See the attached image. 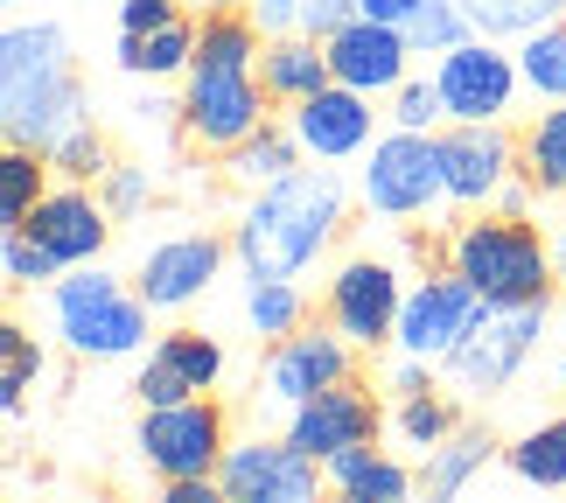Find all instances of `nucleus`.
<instances>
[{"mask_svg":"<svg viewBox=\"0 0 566 503\" xmlns=\"http://www.w3.org/2000/svg\"><path fill=\"white\" fill-rule=\"evenodd\" d=\"M343 217H350L343 182H336L329 168H308V161H301L294 175L252 189L245 217L231 224V252H238V266H245V280H259V273L301 280L322 252L336 245Z\"/></svg>","mask_w":566,"mask_h":503,"instance_id":"1","label":"nucleus"},{"mask_svg":"<svg viewBox=\"0 0 566 503\" xmlns=\"http://www.w3.org/2000/svg\"><path fill=\"white\" fill-rule=\"evenodd\" d=\"M84 84L71 71V35L56 21H14L0 35V126L21 147H50L84 126Z\"/></svg>","mask_w":566,"mask_h":503,"instance_id":"2","label":"nucleus"},{"mask_svg":"<svg viewBox=\"0 0 566 503\" xmlns=\"http://www.w3.org/2000/svg\"><path fill=\"white\" fill-rule=\"evenodd\" d=\"M448 266L469 280L483 301H553L559 266H553V238H538V224L511 210H483L448 238Z\"/></svg>","mask_w":566,"mask_h":503,"instance_id":"3","label":"nucleus"},{"mask_svg":"<svg viewBox=\"0 0 566 503\" xmlns=\"http://www.w3.org/2000/svg\"><path fill=\"white\" fill-rule=\"evenodd\" d=\"M50 315H56V336L71 357H134L147 343V301L140 287L113 280L92 259V266H63L50 280Z\"/></svg>","mask_w":566,"mask_h":503,"instance_id":"4","label":"nucleus"},{"mask_svg":"<svg viewBox=\"0 0 566 503\" xmlns=\"http://www.w3.org/2000/svg\"><path fill=\"white\" fill-rule=\"evenodd\" d=\"M357 196L371 217H427L433 203H448V175H441V134H412L391 126L364 147Z\"/></svg>","mask_w":566,"mask_h":503,"instance_id":"5","label":"nucleus"},{"mask_svg":"<svg viewBox=\"0 0 566 503\" xmlns=\"http://www.w3.org/2000/svg\"><path fill=\"white\" fill-rule=\"evenodd\" d=\"M140 462L161 475V483H196V475H217L231 448V420L210 391H196L182 406H140Z\"/></svg>","mask_w":566,"mask_h":503,"instance_id":"6","label":"nucleus"},{"mask_svg":"<svg viewBox=\"0 0 566 503\" xmlns=\"http://www.w3.org/2000/svg\"><path fill=\"white\" fill-rule=\"evenodd\" d=\"M546 315H553V301H511V308L490 301V308L475 315V329L441 357L448 378L462 391H504L538 349V336H546Z\"/></svg>","mask_w":566,"mask_h":503,"instance_id":"7","label":"nucleus"},{"mask_svg":"<svg viewBox=\"0 0 566 503\" xmlns=\"http://www.w3.org/2000/svg\"><path fill=\"white\" fill-rule=\"evenodd\" d=\"M266 84L259 71H224V63H189L182 77V134L203 147V155H231L238 140H252L266 126Z\"/></svg>","mask_w":566,"mask_h":503,"instance_id":"8","label":"nucleus"},{"mask_svg":"<svg viewBox=\"0 0 566 503\" xmlns=\"http://www.w3.org/2000/svg\"><path fill=\"white\" fill-rule=\"evenodd\" d=\"M217 483H224V503H315L329 490V462H315L308 448H294L287 433L266 441H231L224 462H217Z\"/></svg>","mask_w":566,"mask_h":503,"instance_id":"9","label":"nucleus"},{"mask_svg":"<svg viewBox=\"0 0 566 503\" xmlns=\"http://www.w3.org/2000/svg\"><path fill=\"white\" fill-rule=\"evenodd\" d=\"M399 308H406V273L391 266V259H371V252L343 259L329 273V294H322V315L357 349H385L399 336Z\"/></svg>","mask_w":566,"mask_h":503,"instance_id":"10","label":"nucleus"},{"mask_svg":"<svg viewBox=\"0 0 566 503\" xmlns=\"http://www.w3.org/2000/svg\"><path fill=\"white\" fill-rule=\"evenodd\" d=\"M350 357H357V343L336 329V322H301L294 336H280V343H266V370H259V399L266 406H308L315 391H329V385H343L350 378Z\"/></svg>","mask_w":566,"mask_h":503,"instance_id":"11","label":"nucleus"},{"mask_svg":"<svg viewBox=\"0 0 566 503\" xmlns=\"http://www.w3.org/2000/svg\"><path fill=\"white\" fill-rule=\"evenodd\" d=\"M433 84L448 98V119H504L525 71H517V50H504L496 35H462L433 63Z\"/></svg>","mask_w":566,"mask_h":503,"instance_id":"12","label":"nucleus"},{"mask_svg":"<svg viewBox=\"0 0 566 503\" xmlns=\"http://www.w3.org/2000/svg\"><path fill=\"white\" fill-rule=\"evenodd\" d=\"M441 175H448L454 210H490L504 196V182L517 175V140L504 134V119H448L441 126Z\"/></svg>","mask_w":566,"mask_h":503,"instance_id":"13","label":"nucleus"},{"mask_svg":"<svg viewBox=\"0 0 566 503\" xmlns=\"http://www.w3.org/2000/svg\"><path fill=\"white\" fill-rule=\"evenodd\" d=\"M490 301L469 287L462 273H427L406 287V308H399V336H391V349H412V357H433L441 364L454 343H462L475 329V315H483Z\"/></svg>","mask_w":566,"mask_h":503,"instance_id":"14","label":"nucleus"},{"mask_svg":"<svg viewBox=\"0 0 566 503\" xmlns=\"http://www.w3.org/2000/svg\"><path fill=\"white\" fill-rule=\"evenodd\" d=\"M378 399L364 391L357 378H343L329 391H315L308 406H294L287 412V441L294 448H308L315 462H336V454H350V448H371L378 441Z\"/></svg>","mask_w":566,"mask_h":503,"instance_id":"15","label":"nucleus"},{"mask_svg":"<svg viewBox=\"0 0 566 503\" xmlns=\"http://www.w3.org/2000/svg\"><path fill=\"white\" fill-rule=\"evenodd\" d=\"M224 238H210V231H182V238H161L155 252L140 259V273H134V287H140V301L155 315H182L189 301H203L210 294V280H217V266H224Z\"/></svg>","mask_w":566,"mask_h":503,"instance_id":"16","label":"nucleus"},{"mask_svg":"<svg viewBox=\"0 0 566 503\" xmlns=\"http://www.w3.org/2000/svg\"><path fill=\"white\" fill-rule=\"evenodd\" d=\"M287 126H294V140L308 147V161H357L364 147L378 140L371 98L350 92V84H322L315 98L287 105Z\"/></svg>","mask_w":566,"mask_h":503,"instance_id":"17","label":"nucleus"},{"mask_svg":"<svg viewBox=\"0 0 566 503\" xmlns=\"http://www.w3.org/2000/svg\"><path fill=\"white\" fill-rule=\"evenodd\" d=\"M21 231H35L63 266H92V259L105 252V238H113V210H105V196L92 182H63V175H56L50 196L29 210Z\"/></svg>","mask_w":566,"mask_h":503,"instance_id":"18","label":"nucleus"},{"mask_svg":"<svg viewBox=\"0 0 566 503\" xmlns=\"http://www.w3.org/2000/svg\"><path fill=\"white\" fill-rule=\"evenodd\" d=\"M329 71H336V84H350V92H364V98H391L406 84V63L420 56L406 42V29H391V21H350V29H336L329 42Z\"/></svg>","mask_w":566,"mask_h":503,"instance_id":"19","label":"nucleus"},{"mask_svg":"<svg viewBox=\"0 0 566 503\" xmlns=\"http://www.w3.org/2000/svg\"><path fill=\"white\" fill-rule=\"evenodd\" d=\"M259 84H266V98L273 105H301V98H315L322 84H336L329 71V50H322L315 35H266V50H259Z\"/></svg>","mask_w":566,"mask_h":503,"instance_id":"20","label":"nucleus"},{"mask_svg":"<svg viewBox=\"0 0 566 503\" xmlns=\"http://www.w3.org/2000/svg\"><path fill=\"white\" fill-rule=\"evenodd\" d=\"M113 63H119L126 77H147V84L189 77V63H196V21L176 14V21H168V29H155V35H126V29H119Z\"/></svg>","mask_w":566,"mask_h":503,"instance_id":"21","label":"nucleus"},{"mask_svg":"<svg viewBox=\"0 0 566 503\" xmlns=\"http://www.w3.org/2000/svg\"><path fill=\"white\" fill-rule=\"evenodd\" d=\"M496 454H504V448H496L490 427H454L433 454H420V483H427V496H462Z\"/></svg>","mask_w":566,"mask_h":503,"instance_id":"22","label":"nucleus"},{"mask_svg":"<svg viewBox=\"0 0 566 503\" xmlns=\"http://www.w3.org/2000/svg\"><path fill=\"white\" fill-rule=\"evenodd\" d=\"M329 490H343L350 503H406L412 496V469L391 462L385 448H350L329 462Z\"/></svg>","mask_w":566,"mask_h":503,"instance_id":"23","label":"nucleus"},{"mask_svg":"<svg viewBox=\"0 0 566 503\" xmlns=\"http://www.w3.org/2000/svg\"><path fill=\"white\" fill-rule=\"evenodd\" d=\"M301 161H308V147L294 140V126H259L252 140H238L231 155H224V175L238 189H266V182H280V175H294Z\"/></svg>","mask_w":566,"mask_h":503,"instance_id":"24","label":"nucleus"},{"mask_svg":"<svg viewBox=\"0 0 566 503\" xmlns=\"http://www.w3.org/2000/svg\"><path fill=\"white\" fill-rule=\"evenodd\" d=\"M517 168L538 182V196H566V98L517 134Z\"/></svg>","mask_w":566,"mask_h":503,"instance_id":"25","label":"nucleus"},{"mask_svg":"<svg viewBox=\"0 0 566 503\" xmlns=\"http://www.w3.org/2000/svg\"><path fill=\"white\" fill-rule=\"evenodd\" d=\"M50 155L42 147H21V140H8V155H0V224L8 231H21L29 224V210L50 196Z\"/></svg>","mask_w":566,"mask_h":503,"instance_id":"26","label":"nucleus"},{"mask_svg":"<svg viewBox=\"0 0 566 503\" xmlns=\"http://www.w3.org/2000/svg\"><path fill=\"white\" fill-rule=\"evenodd\" d=\"M504 462H511L517 483H532V490H566V412L559 420H538L532 433H517L504 448Z\"/></svg>","mask_w":566,"mask_h":503,"instance_id":"27","label":"nucleus"},{"mask_svg":"<svg viewBox=\"0 0 566 503\" xmlns=\"http://www.w3.org/2000/svg\"><path fill=\"white\" fill-rule=\"evenodd\" d=\"M301 322H308V301H301L294 280H273V273H259L252 287H245V329L259 343H280V336H294Z\"/></svg>","mask_w":566,"mask_h":503,"instance_id":"28","label":"nucleus"},{"mask_svg":"<svg viewBox=\"0 0 566 503\" xmlns=\"http://www.w3.org/2000/svg\"><path fill=\"white\" fill-rule=\"evenodd\" d=\"M517 71H525V92L559 105L566 98V21H546L517 42Z\"/></svg>","mask_w":566,"mask_h":503,"instance_id":"29","label":"nucleus"},{"mask_svg":"<svg viewBox=\"0 0 566 503\" xmlns=\"http://www.w3.org/2000/svg\"><path fill=\"white\" fill-rule=\"evenodd\" d=\"M475 35H496V42H525L532 29L546 21H566V0H462Z\"/></svg>","mask_w":566,"mask_h":503,"instance_id":"30","label":"nucleus"},{"mask_svg":"<svg viewBox=\"0 0 566 503\" xmlns=\"http://www.w3.org/2000/svg\"><path fill=\"white\" fill-rule=\"evenodd\" d=\"M35 378H42L35 336L21 329V322H0V412H8V420H21V399H29Z\"/></svg>","mask_w":566,"mask_h":503,"instance_id":"31","label":"nucleus"},{"mask_svg":"<svg viewBox=\"0 0 566 503\" xmlns=\"http://www.w3.org/2000/svg\"><path fill=\"white\" fill-rule=\"evenodd\" d=\"M454 427L462 420H454V406L441 399V391H412V399H399V412H391V433H399L412 454H433Z\"/></svg>","mask_w":566,"mask_h":503,"instance_id":"32","label":"nucleus"},{"mask_svg":"<svg viewBox=\"0 0 566 503\" xmlns=\"http://www.w3.org/2000/svg\"><path fill=\"white\" fill-rule=\"evenodd\" d=\"M462 35H475V21H469L462 0H420V8H412V21H406V42H412L420 56H448Z\"/></svg>","mask_w":566,"mask_h":503,"instance_id":"33","label":"nucleus"},{"mask_svg":"<svg viewBox=\"0 0 566 503\" xmlns=\"http://www.w3.org/2000/svg\"><path fill=\"white\" fill-rule=\"evenodd\" d=\"M155 357H168L196 391H217V378H224V343L203 336V329H168Z\"/></svg>","mask_w":566,"mask_h":503,"instance_id":"34","label":"nucleus"},{"mask_svg":"<svg viewBox=\"0 0 566 503\" xmlns=\"http://www.w3.org/2000/svg\"><path fill=\"white\" fill-rule=\"evenodd\" d=\"M0 273H8L14 294H29V287H50V280L63 273V259L42 245L35 231H8V245H0Z\"/></svg>","mask_w":566,"mask_h":503,"instance_id":"35","label":"nucleus"},{"mask_svg":"<svg viewBox=\"0 0 566 503\" xmlns=\"http://www.w3.org/2000/svg\"><path fill=\"white\" fill-rule=\"evenodd\" d=\"M50 168L63 175V182H98L105 168H113V155H105V140H98V126L84 119V126H71L56 147H50Z\"/></svg>","mask_w":566,"mask_h":503,"instance_id":"36","label":"nucleus"},{"mask_svg":"<svg viewBox=\"0 0 566 503\" xmlns=\"http://www.w3.org/2000/svg\"><path fill=\"white\" fill-rule=\"evenodd\" d=\"M391 126H412V134H441L448 126V98L433 77H406L399 92H391Z\"/></svg>","mask_w":566,"mask_h":503,"instance_id":"37","label":"nucleus"},{"mask_svg":"<svg viewBox=\"0 0 566 503\" xmlns=\"http://www.w3.org/2000/svg\"><path fill=\"white\" fill-rule=\"evenodd\" d=\"M98 196H105V210L113 217H140L147 203H155V175H147L140 161H113L98 175Z\"/></svg>","mask_w":566,"mask_h":503,"instance_id":"38","label":"nucleus"},{"mask_svg":"<svg viewBox=\"0 0 566 503\" xmlns=\"http://www.w3.org/2000/svg\"><path fill=\"white\" fill-rule=\"evenodd\" d=\"M134 391H140V406H182V399H196V385L168 357H147L140 378H134Z\"/></svg>","mask_w":566,"mask_h":503,"instance_id":"39","label":"nucleus"},{"mask_svg":"<svg viewBox=\"0 0 566 503\" xmlns=\"http://www.w3.org/2000/svg\"><path fill=\"white\" fill-rule=\"evenodd\" d=\"M350 21H357V0H301V35H315V42H329Z\"/></svg>","mask_w":566,"mask_h":503,"instance_id":"40","label":"nucleus"},{"mask_svg":"<svg viewBox=\"0 0 566 503\" xmlns=\"http://www.w3.org/2000/svg\"><path fill=\"white\" fill-rule=\"evenodd\" d=\"M176 14H182L176 0H119V29H126V35H155V29H168Z\"/></svg>","mask_w":566,"mask_h":503,"instance_id":"41","label":"nucleus"},{"mask_svg":"<svg viewBox=\"0 0 566 503\" xmlns=\"http://www.w3.org/2000/svg\"><path fill=\"white\" fill-rule=\"evenodd\" d=\"M385 391H399V399H412V391H433V357H412V349H399V364H391Z\"/></svg>","mask_w":566,"mask_h":503,"instance_id":"42","label":"nucleus"},{"mask_svg":"<svg viewBox=\"0 0 566 503\" xmlns=\"http://www.w3.org/2000/svg\"><path fill=\"white\" fill-rule=\"evenodd\" d=\"M252 21L266 35H294L301 29V0H252Z\"/></svg>","mask_w":566,"mask_h":503,"instance_id":"43","label":"nucleus"},{"mask_svg":"<svg viewBox=\"0 0 566 503\" xmlns=\"http://www.w3.org/2000/svg\"><path fill=\"white\" fill-rule=\"evenodd\" d=\"M412 8H420V0H357V14H364V21H391V29H406Z\"/></svg>","mask_w":566,"mask_h":503,"instance_id":"44","label":"nucleus"},{"mask_svg":"<svg viewBox=\"0 0 566 503\" xmlns=\"http://www.w3.org/2000/svg\"><path fill=\"white\" fill-rule=\"evenodd\" d=\"M553 266H559V280H566V231L553 238Z\"/></svg>","mask_w":566,"mask_h":503,"instance_id":"45","label":"nucleus"},{"mask_svg":"<svg viewBox=\"0 0 566 503\" xmlns=\"http://www.w3.org/2000/svg\"><path fill=\"white\" fill-rule=\"evenodd\" d=\"M559 385H566V364H559Z\"/></svg>","mask_w":566,"mask_h":503,"instance_id":"46","label":"nucleus"},{"mask_svg":"<svg viewBox=\"0 0 566 503\" xmlns=\"http://www.w3.org/2000/svg\"><path fill=\"white\" fill-rule=\"evenodd\" d=\"M0 8H14V0H0Z\"/></svg>","mask_w":566,"mask_h":503,"instance_id":"47","label":"nucleus"}]
</instances>
